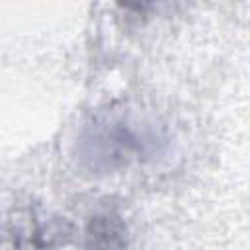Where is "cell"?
<instances>
[{
  "label": "cell",
  "instance_id": "cell-1",
  "mask_svg": "<svg viewBox=\"0 0 250 250\" xmlns=\"http://www.w3.org/2000/svg\"><path fill=\"white\" fill-rule=\"evenodd\" d=\"M119 6H123L125 10H131V12H141V10H146L150 6H154L158 0H117Z\"/></svg>",
  "mask_w": 250,
  "mask_h": 250
}]
</instances>
